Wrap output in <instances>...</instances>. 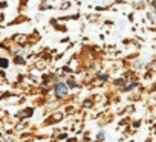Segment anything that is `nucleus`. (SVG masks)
<instances>
[{
  "label": "nucleus",
  "instance_id": "nucleus-1",
  "mask_svg": "<svg viewBox=\"0 0 156 142\" xmlns=\"http://www.w3.org/2000/svg\"><path fill=\"white\" fill-rule=\"evenodd\" d=\"M66 93H68L66 86H64V84H58V86H57V95H58V96H64Z\"/></svg>",
  "mask_w": 156,
  "mask_h": 142
}]
</instances>
